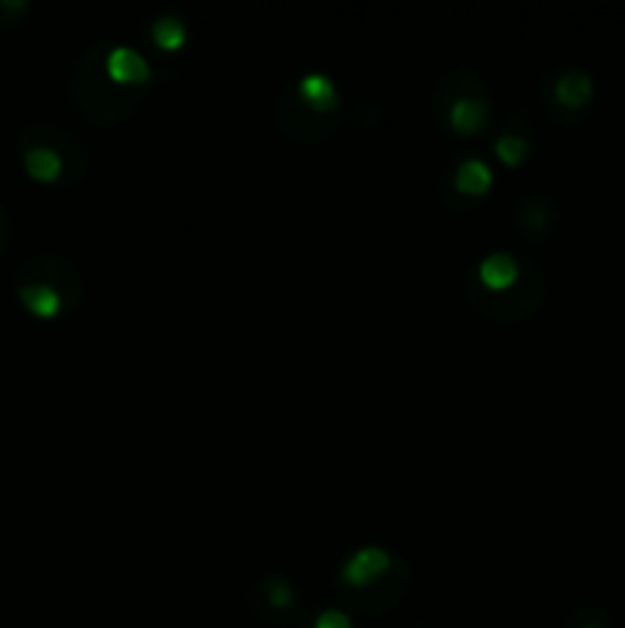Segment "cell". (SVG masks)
I'll use <instances>...</instances> for the list:
<instances>
[{
	"instance_id": "1",
	"label": "cell",
	"mask_w": 625,
	"mask_h": 628,
	"mask_svg": "<svg viewBox=\"0 0 625 628\" xmlns=\"http://www.w3.org/2000/svg\"><path fill=\"white\" fill-rule=\"evenodd\" d=\"M105 53L108 43H95L77 59L71 77V95H74V108L86 120L99 126H117L141 108L148 89H129L111 80V74L105 71Z\"/></svg>"
},
{
	"instance_id": "2",
	"label": "cell",
	"mask_w": 625,
	"mask_h": 628,
	"mask_svg": "<svg viewBox=\"0 0 625 628\" xmlns=\"http://www.w3.org/2000/svg\"><path fill=\"white\" fill-rule=\"evenodd\" d=\"M432 114L451 135H478L491 123V86L469 68H454L432 89Z\"/></svg>"
},
{
	"instance_id": "3",
	"label": "cell",
	"mask_w": 625,
	"mask_h": 628,
	"mask_svg": "<svg viewBox=\"0 0 625 628\" xmlns=\"http://www.w3.org/2000/svg\"><path fill=\"white\" fill-rule=\"evenodd\" d=\"M463 301L491 322H524L546 304V273L540 264L524 261L521 279L506 292H488L485 285L469 273L463 279Z\"/></svg>"
},
{
	"instance_id": "4",
	"label": "cell",
	"mask_w": 625,
	"mask_h": 628,
	"mask_svg": "<svg viewBox=\"0 0 625 628\" xmlns=\"http://www.w3.org/2000/svg\"><path fill=\"white\" fill-rule=\"evenodd\" d=\"M22 166L28 178L53 184V181H80L89 169V151L74 132L50 126L40 138L22 148Z\"/></svg>"
},
{
	"instance_id": "5",
	"label": "cell",
	"mask_w": 625,
	"mask_h": 628,
	"mask_svg": "<svg viewBox=\"0 0 625 628\" xmlns=\"http://www.w3.org/2000/svg\"><path fill=\"white\" fill-rule=\"evenodd\" d=\"M273 123L276 129L292 138V141H322L341 129V111L334 114H319L310 105L298 99L295 86L288 83L273 102Z\"/></svg>"
},
{
	"instance_id": "6",
	"label": "cell",
	"mask_w": 625,
	"mask_h": 628,
	"mask_svg": "<svg viewBox=\"0 0 625 628\" xmlns=\"http://www.w3.org/2000/svg\"><path fill=\"white\" fill-rule=\"evenodd\" d=\"M595 99V80L586 68H558L546 77L543 86V102L552 117L561 123L580 120V114Z\"/></svg>"
},
{
	"instance_id": "7",
	"label": "cell",
	"mask_w": 625,
	"mask_h": 628,
	"mask_svg": "<svg viewBox=\"0 0 625 628\" xmlns=\"http://www.w3.org/2000/svg\"><path fill=\"white\" fill-rule=\"evenodd\" d=\"M246 601H249L252 613H258L264 619H273V622H282V619H292L298 613L301 592H298V586L288 576L264 573L249 586Z\"/></svg>"
},
{
	"instance_id": "8",
	"label": "cell",
	"mask_w": 625,
	"mask_h": 628,
	"mask_svg": "<svg viewBox=\"0 0 625 628\" xmlns=\"http://www.w3.org/2000/svg\"><path fill=\"white\" fill-rule=\"evenodd\" d=\"M411 564L405 558H396L393 567L383 573L380 579H374L371 586L365 589H341L344 598L353 604V607H362V610H387L393 607L408 589H411Z\"/></svg>"
},
{
	"instance_id": "9",
	"label": "cell",
	"mask_w": 625,
	"mask_h": 628,
	"mask_svg": "<svg viewBox=\"0 0 625 628\" xmlns=\"http://www.w3.org/2000/svg\"><path fill=\"white\" fill-rule=\"evenodd\" d=\"M558 221H561V209L552 197H546V193H527V197H521L515 203V212H512L515 230L524 239H531V243L549 239L558 230Z\"/></svg>"
},
{
	"instance_id": "10",
	"label": "cell",
	"mask_w": 625,
	"mask_h": 628,
	"mask_svg": "<svg viewBox=\"0 0 625 628\" xmlns=\"http://www.w3.org/2000/svg\"><path fill=\"white\" fill-rule=\"evenodd\" d=\"M393 561H396L393 552H387L383 546L368 543V546L356 549V552L341 564V570H338V583H341V589H365V586L374 583V579H380L383 573H387V570L393 567Z\"/></svg>"
},
{
	"instance_id": "11",
	"label": "cell",
	"mask_w": 625,
	"mask_h": 628,
	"mask_svg": "<svg viewBox=\"0 0 625 628\" xmlns=\"http://www.w3.org/2000/svg\"><path fill=\"white\" fill-rule=\"evenodd\" d=\"M105 71L111 74V80H117L120 86H129V89H148V83L154 77L151 62L129 43H108Z\"/></svg>"
},
{
	"instance_id": "12",
	"label": "cell",
	"mask_w": 625,
	"mask_h": 628,
	"mask_svg": "<svg viewBox=\"0 0 625 628\" xmlns=\"http://www.w3.org/2000/svg\"><path fill=\"white\" fill-rule=\"evenodd\" d=\"M521 270H524V261L518 255L497 249L478 261L472 276L478 279V285H485L488 292H506V288H512L521 279Z\"/></svg>"
},
{
	"instance_id": "13",
	"label": "cell",
	"mask_w": 625,
	"mask_h": 628,
	"mask_svg": "<svg viewBox=\"0 0 625 628\" xmlns=\"http://www.w3.org/2000/svg\"><path fill=\"white\" fill-rule=\"evenodd\" d=\"M292 86L298 92V99L304 105H310L313 111H319V114H334V111H338V105H341L338 83H334L328 74H319V71L316 74H304Z\"/></svg>"
},
{
	"instance_id": "14",
	"label": "cell",
	"mask_w": 625,
	"mask_h": 628,
	"mask_svg": "<svg viewBox=\"0 0 625 628\" xmlns=\"http://www.w3.org/2000/svg\"><path fill=\"white\" fill-rule=\"evenodd\" d=\"M16 295H19V304H22L31 316H37V319H56V316H62V313L68 310L65 298L56 292V288H53V285H46V282H40V279L22 282Z\"/></svg>"
},
{
	"instance_id": "15",
	"label": "cell",
	"mask_w": 625,
	"mask_h": 628,
	"mask_svg": "<svg viewBox=\"0 0 625 628\" xmlns=\"http://www.w3.org/2000/svg\"><path fill=\"white\" fill-rule=\"evenodd\" d=\"M451 184H454V190L460 193V197L478 200V197H485V193L491 190L494 172H491V166L482 157H466V160H460L454 166Z\"/></svg>"
},
{
	"instance_id": "16",
	"label": "cell",
	"mask_w": 625,
	"mask_h": 628,
	"mask_svg": "<svg viewBox=\"0 0 625 628\" xmlns=\"http://www.w3.org/2000/svg\"><path fill=\"white\" fill-rule=\"evenodd\" d=\"M187 34L190 31H187L184 19L175 16V13H163L151 25V40L160 46V50H181V46L187 43Z\"/></svg>"
},
{
	"instance_id": "17",
	"label": "cell",
	"mask_w": 625,
	"mask_h": 628,
	"mask_svg": "<svg viewBox=\"0 0 625 628\" xmlns=\"http://www.w3.org/2000/svg\"><path fill=\"white\" fill-rule=\"evenodd\" d=\"M494 151L506 166H521L527 157H531V138H527L524 132H518L515 126H509L497 135Z\"/></svg>"
},
{
	"instance_id": "18",
	"label": "cell",
	"mask_w": 625,
	"mask_h": 628,
	"mask_svg": "<svg viewBox=\"0 0 625 628\" xmlns=\"http://www.w3.org/2000/svg\"><path fill=\"white\" fill-rule=\"evenodd\" d=\"M567 628H610V619L601 607H580L573 610L570 619H567Z\"/></svg>"
},
{
	"instance_id": "19",
	"label": "cell",
	"mask_w": 625,
	"mask_h": 628,
	"mask_svg": "<svg viewBox=\"0 0 625 628\" xmlns=\"http://www.w3.org/2000/svg\"><path fill=\"white\" fill-rule=\"evenodd\" d=\"M310 628H356L353 616L347 610H338V607H325L316 613V619L310 622Z\"/></svg>"
}]
</instances>
